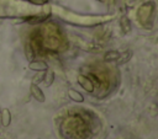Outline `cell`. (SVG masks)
<instances>
[{
    "label": "cell",
    "mask_w": 158,
    "mask_h": 139,
    "mask_svg": "<svg viewBox=\"0 0 158 139\" xmlns=\"http://www.w3.org/2000/svg\"><path fill=\"white\" fill-rule=\"evenodd\" d=\"M30 91H31V95L35 97L36 101H38V102H41V103L46 101V96H44L42 89H41L37 84L31 82V85H30Z\"/></svg>",
    "instance_id": "obj_1"
},
{
    "label": "cell",
    "mask_w": 158,
    "mask_h": 139,
    "mask_svg": "<svg viewBox=\"0 0 158 139\" xmlns=\"http://www.w3.org/2000/svg\"><path fill=\"white\" fill-rule=\"evenodd\" d=\"M28 69L42 73V71H46L48 69V64L43 60H31L28 63Z\"/></svg>",
    "instance_id": "obj_2"
},
{
    "label": "cell",
    "mask_w": 158,
    "mask_h": 139,
    "mask_svg": "<svg viewBox=\"0 0 158 139\" xmlns=\"http://www.w3.org/2000/svg\"><path fill=\"white\" fill-rule=\"evenodd\" d=\"M77 80H78L79 85H80L85 91H88V92H93V91H94V84H93V81H91L89 77H86V76H84V75H79Z\"/></svg>",
    "instance_id": "obj_3"
},
{
    "label": "cell",
    "mask_w": 158,
    "mask_h": 139,
    "mask_svg": "<svg viewBox=\"0 0 158 139\" xmlns=\"http://www.w3.org/2000/svg\"><path fill=\"white\" fill-rule=\"evenodd\" d=\"M68 96H69V98L73 100L74 102H79V103L84 102V96H83L79 91H77V90H74V89H69V90H68Z\"/></svg>",
    "instance_id": "obj_4"
},
{
    "label": "cell",
    "mask_w": 158,
    "mask_h": 139,
    "mask_svg": "<svg viewBox=\"0 0 158 139\" xmlns=\"http://www.w3.org/2000/svg\"><path fill=\"white\" fill-rule=\"evenodd\" d=\"M23 52H25V57H26V59H27L28 62L33 60V58H35V52H33V47H32V44H31L30 42H26V43H25V46H23Z\"/></svg>",
    "instance_id": "obj_5"
},
{
    "label": "cell",
    "mask_w": 158,
    "mask_h": 139,
    "mask_svg": "<svg viewBox=\"0 0 158 139\" xmlns=\"http://www.w3.org/2000/svg\"><path fill=\"white\" fill-rule=\"evenodd\" d=\"M1 123L4 127H9L11 123V113L7 108H2L1 111Z\"/></svg>",
    "instance_id": "obj_6"
},
{
    "label": "cell",
    "mask_w": 158,
    "mask_h": 139,
    "mask_svg": "<svg viewBox=\"0 0 158 139\" xmlns=\"http://www.w3.org/2000/svg\"><path fill=\"white\" fill-rule=\"evenodd\" d=\"M131 57H132V50H125L123 53H120V57L116 62H117L118 65H122V64L127 63L131 59Z\"/></svg>",
    "instance_id": "obj_7"
},
{
    "label": "cell",
    "mask_w": 158,
    "mask_h": 139,
    "mask_svg": "<svg viewBox=\"0 0 158 139\" xmlns=\"http://www.w3.org/2000/svg\"><path fill=\"white\" fill-rule=\"evenodd\" d=\"M120 26H121L123 33H128L131 31V23H130V20L127 16H122L120 18Z\"/></svg>",
    "instance_id": "obj_8"
},
{
    "label": "cell",
    "mask_w": 158,
    "mask_h": 139,
    "mask_svg": "<svg viewBox=\"0 0 158 139\" xmlns=\"http://www.w3.org/2000/svg\"><path fill=\"white\" fill-rule=\"evenodd\" d=\"M120 57V52L118 50H109L105 53L104 55V60L105 62H114V60H117Z\"/></svg>",
    "instance_id": "obj_9"
},
{
    "label": "cell",
    "mask_w": 158,
    "mask_h": 139,
    "mask_svg": "<svg viewBox=\"0 0 158 139\" xmlns=\"http://www.w3.org/2000/svg\"><path fill=\"white\" fill-rule=\"evenodd\" d=\"M43 81H44V84L47 86H51L53 84V81H54V71L51 70V69H47L44 71V79H43Z\"/></svg>",
    "instance_id": "obj_10"
},
{
    "label": "cell",
    "mask_w": 158,
    "mask_h": 139,
    "mask_svg": "<svg viewBox=\"0 0 158 139\" xmlns=\"http://www.w3.org/2000/svg\"><path fill=\"white\" fill-rule=\"evenodd\" d=\"M43 79H44V71H42V74H40V75H36V77L33 79V81H32V82L38 84V82L43 81Z\"/></svg>",
    "instance_id": "obj_11"
},
{
    "label": "cell",
    "mask_w": 158,
    "mask_h": 139,
    "mask_svg": "<svg viewBox=\"0 0 158 139\" xmlns=\"http://www.w3.org/2000/svg\"><path fill=\"white\" fill-rule=\"evenodd\" d=\"M28 1L32 4H36V5H43L44 4V0H28Z\"/></svg>",
    "instance_id": "obj_12"
},
{
    "label": "cell",
    "mask_w": 158,
    "mask_h": 139,
    "mask_svg": "<svg viewBox=\"0 0 158 139\" xmlns=\"http://www.w3.org/2000/svg\"><path fill=\"white\" fill-rule=\"evenodd\" d=\"M99 1H101V2H105V1H106V0H99Z\"/></svg>",
    "instance_id": "obj_13"
},
{
    "label": "cell",
    "mask_w": 158,
    "mask_h": 139,
    "mask_svg": "<svg viewBox=\"0 0 158 139\" xmlns=\"http://www.w3.org/2000/svg\"><path fill=\"white\" fill-rule=\"evenodd\" d=\"M0 111H1V109H0Z\"/></svg>",
    "instance_id": "obj_14"
}]
</instances>
